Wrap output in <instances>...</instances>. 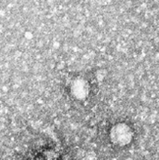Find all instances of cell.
Returning <instances> with one entry per match:
<instances>
[{
  "label": "cell",
  "instance_id": "2",
  "mask_svg": "<svg viewBox=\"0 0 159 160\" xmlns=\"http://www.w3.org/2000/svg\"><path fill=\"white\" fill-rule=\"evenodd\" d=\"M71 93L76 99L84 100L89 93V85L87 81L78 78L71 83Z\"/></svg>",
  "mask_w": 159,
  "mask_h": 160
},
{
  "label": "cell",
  "instance_id": "1",
  "mask_svg": "<svg viewBox=\"0 0 159 160\" xmlns=\"http://www.w3.org/2000/svg\"><path fill=\"white\" fill-rule=\"evenodd\" d=\"M134 132L126 123H118L110 130L109 138L113 144L117 147H125L133 140Z\"/></svg>",
  "mask_w": 159,
  "mask_h": 160
}]
</instances>
